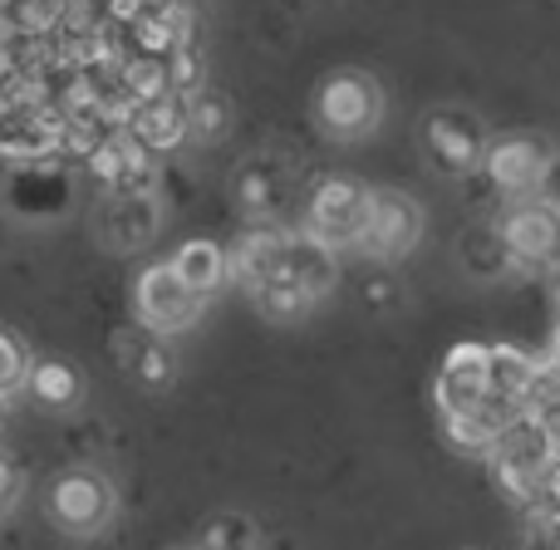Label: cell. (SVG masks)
I'll list each match as a JSON object with an SVG mask.
<instances>
[{"label":"cell","mask_w":560,"mask_h":550,"mask_svg":"<svg viewBox=\"0 0 560 550\" xmlns=\"http://www.w3.org/2000/svg\"><path fill=\"white\" fill-rule=\"evenodd\" d=\"M310 114H315V128L329 143H364L384 124L388 94L369 69H335V74L319 79Z\"/></svg>","instance_id":"1"},{"label":"cell","mask_w":560,"mask_h":550,"mask_svg":"<svg viewBox=\"0 0 560 550\" xmlns=\"http://www.w3.org/2000/svg\"><path fill=\"white\" fill-rule=\"evenodd\" d=\"M45 512L65 536H98L118 516V487L98 467H69L49 482Z\"/></svg>","instance_id":"2"},{"label":"cell","mask_w":560,"mask_h":550,"mask_svg":"<svg viewBox=\"0 0 560 550\" xmlns=\"http://www.w3.org/2000/svg\"><path fill=\"white\" fill-rule=\"evenodd\" d=\"M369 207H374V187L359 183V177H325V183L310 192L305 207V232L315 236L329 251H354L359 236L369 226Z\"/></svg>","instance_id":"3"},{"label":"cell","mask_w":560,"mask_h":550,"mask_svg":"<svg viewBox=\"0 0 560 550\" xmlns=\"http://www.w3.org/2000/svg\"><path fill=\"white\" fill-rule=\"evenodd\" d=\"M423 153L438 177H472L487 153V128L472 108L438 104L423 118Z\"/></svg>","instance_id":"4"},{"label":"cell","mask_w":560,"mask_h":550,"mask_svg":"<svg viewBox=\"0 0 560 550\" xmlns=\"http://www.w3.org/2000/svg\"><path fill=\"white\" fill-rule=\"evenodd\" d=\"M202 305H207V300H197L192 290L177 280V271L167 261L143 266V276H138V285H133L138 325H143L148 335H158V339L187 335V329L202 319Z\"/></svg>","instance_id":"5"},{"label":"cell","mask_w":560,"mask_h":550,"mask_svg":"<svg viewBox=\"0 0 560 550\" xmlns=\"http://www.w3.org/2000/svg\"><path fill=\"white\" fill-rule=\"evenodd\" d=\"M497 232H502L516 271H556L560 266V212L546 207L541 197H516V202H506Z\"/></svg>","instance_id":"6"},{"label":"cell","mask_w":560,"mask_h":550,"mask_svg":"<svg viewBox=\"0 0 560 550\" xmlns=\"http://www.w3.org/2000/svg\"><path fill=\"white\" fill-rule=\"evenodd\" d=\"M423 232H428V217L413 197L408 192H374L369 226H364V236H359V251L378 266H398L404 256L418 251Z\"/></svg>","instance_id":"7"},{"label":"cell","mask_w":560,"mask_h":550,"mask_svg":"<svg viewBox=\"0 0 560 550\" xmlns=\"http://www.w3.org/2000/svg\"><path fill=\"white\" fill-rule=\"evenodd\" d=\"M546 157H551V143H546L541 133H502V138H487V153H482L477 173L487 177L492 192L516 202V197H536Z\"/></svg>","instance_id":"8"},{"label":"cell","mask_w":560,"mask_h":550,"mask_svg":"<svg viewBox=\"0 0 560 550\" xmlns=\"http://www.w3.org/2000/svg\"><path fill=\"white\" fill-rule=\"evenodd\" d=\"M158 226H163V202H158L153 192H108L94 212L98 246L114 256L143 251V246L158 236Z\"/></svg>","instance_id":"9"},{"label":"cell","mask_w":560,"mask_h":550,"mask_svg":"<svg viewBox=\"0 0 560 550\" xmlns=\"http://www.w3.org/2000/svg\"><path fill=\"white\" fill-rule=\"evenodd\" d=\"M89 173L104 183V192H153L158 177V153H148L128 128H114V133L98 138V148L84 157Z\"/></svg>","instance_id":"10"},{"label":"cell","mask_w":560,"mask_h":550,"mask_svg":"<svg viewBox=\"0 0 560 550\" xmlns=\"http://www.w3.org/2000/svg\"><path fill=\"white\" fill-rule=\"evenodd\" d=\"M487 398V344H453L438 364V378H433V403H438V418L447 413H467Z\"/></svg>","instance_id":"11"},{"label":"cell","mask_w":560,"mask_h":550,"mask_svg":"<svg viewBox=\"0 0 560 550\" xmlns=\"http://www.w3.org/2000/svg\"><path fill=\"white\" fill-rule=\"evenodd\" d=\"M516 413H522L516 403L487 394L482 403L467 408V413H447L443 418V437H447V447H457L463 457H487L492 453V443H497V433H502Z\"/></svg>","instance_id":"12"},{"label":"cell","mask_w":560,"mask_h":550,"mask_svg":"<svg viewBox=\"0 0 560 550\" xmlns=\"http://www.w3.org/2000/svg\"><path fill=\"white\" fill-rule=\"evenodd\" d=\"M271 280H290V285L305 290V295L319 305V300H325V290L335 285V251H329V246H319L310 232H300V236L285 232L280 266H276Z\"/></svg>","instance_id":"13"},{"label":"cell","mask_w":560,"mask_h":550,"mask_svg":"<svg viewBox=\"0 0 560 550\" xmlns=\"http://www.w3.org/2000/svg\"><path fill=\"white\" fill-rule=\"evenodd\" d=\"M128 133L148 148V153H173L192 138V124H187V98L183 94H163L153 104H138Z\"/></svg>","instance_id":"14"},{"label":"cell","mask_w":560,"mask_h":550,"mask_svg":"<svg viewBox=\"0 0 560 550\" xmlns=\"http://www.w3.org/2000/svg\"><path fill=\"white\" fill-rule=\"evenodd\" d=\"M492 467H522V472H541L546 463H551V433H546V423L536 413H516L512 423L497 433L492 443Z\"/></svg>","instance_id":"15"},{"label":"cell","mask_w":560,"mask_h":550,"mask_svg":"<svg viewBox=\"0 0 560 550\" xmlns=\"http://www.w3.org/2000/svg\"><path fill=\"white\" fill-rule=\"evenodd\" d=\"M177 271V280H183L187 290H192L197 300H212L217 290L232 280V266H226V246L207 242V236H192V242L177 246V256L167 261Z\"/></svg>","instance_id":"16"},{"label":"cell","mask_w":560,"mask_h":550,"mask_svg":"<svg viewBox=\"0 0 560 550\" xmlns=\"http://www.w3.org/2000/svg\"><path fill=\"white\" fill-rule=\"evenodd\" d=\"M20 388H25L39 408H49V413H69V408H79V398H84V374H79L74 364H65V359H30Z\"/></svg>","instance_id":"17"},{"label":"cell","mask_w":560,"mask_h":550,"mask_svg":"<svg viewBox=\"0 0 560 550\" xmlns=\"http://www.w3.org/2000/svg\"><path fill=\"white\" fill-rule=\"evenodd\" d=\"M536 374H541V359H532L516 344H487V394L506 398V403L526 408Z\"/></svg>","instance_id":"18"},{"label":"cell","mask_w":560,"mask_h":550,"mask_svg":"<svg viewBox=\"0 0 560 550\" xmlns=\"http://www.w3.org/2000/svg\"><path fill=\"white\" fill-rule=\"evenodd\" d=\"M280 246H285V232H276V226H252V232L226 251L232 280H242L246 290L266 285V280L276 276V266H280Z\"/></svg>","instance_id":"19"},{"label":"cell","mask_w":560,"mask_h":550,"mask_svg":"<svg viewBox=\"0 0 560 550\" xmlns=\"http://www.w3.org/2000/svg\"><path fill=\"white\" fill-rule=\"evenodd\" d=\"M457 266H463L472 280H502L516 271L512 251H506L502 232H497V222H477L463 232V242H457Z\"/></svg>","instance_id":"20"},{"label":"cell","mask_w":560,"mask_h":550,"mask_svg":"<svg viewBox=\"0 0 560 550\" xmlns=\"http://www.w3.org/2000/svg\"><path fill=\"white\" fill-rule=\"evenodd\" d=\"M118 89H124L133 104H153V98L173 94V69L167 55H124L118 59Z\"/></svg>","instance_id":"21"},{"label":"cell","mask_w":560,"mask_h":550,"mask_svg":"<svg viewBox=\"0 0 560 550\" xmlns=\"http://www.w3.org/2000/svg\"><path fill=\"white\" fill-rule=\"evenodd\" d=\"M192 550H261V531L242 512H217L197 526Z\"/></svg>","instance_id":"22"},{"label":"cell","mask_w":560,"mask_h":550,"mask_svg":"<svg viewBox=\"0 0 560 550\" xmlns=\"http://www.w3.org/2000/svg\"><path fill=\"white\" fill-rule=\"evenodd\" d=\"M232 98L226 94H212V89H197L192 98H187V124H192V133L202 138V143H217V138L232 133Z\"/></svg>","instance_id":"23"},{"label":"cell","mask_w":560,"mask_h":550,"mask_svg":"<svg viewBox=\"0 0 560 550\" xmlns=\"http://www.w3.org/2000/svg\"><path fill=\"white\" fill-rule=\"evenodd\" d=\"M280 192H285V177H280L271 163L242 167V177H236V197H242L246 212H271L280 202Z\"/></svg>","instance_id":"24"},{"label":"cell","mask_w":560,"mask_h":550,"mask_svg":"<svg viewBox=\"0 0 560 550\" xmlns=\"http://www.w3.org/2000/svg\"><path fill=\"white\" fill-rule=\"evenodd\" d=\"M252 300H256V309H261L266 319H300V315L315 309V300H310L305 290H295L290 280H266V285L252 290Z\"/></svg>","instance_id":"25"},{"label":"cell","mask_w":560,"mask_h":550,"mask_svg":"<svg viewBox=\"0 0 560 550\" xmlns=\"http://www.w3.org/2000/svg\"><path fill=\"white\" fill-rule=\"evenodd\" d=\"M128 368H133L138 384L158 388V384H167V378H173V354L163 349V339H158V335H148L143 344L128 354Z\"/></svg>","instance_id":"26"},{"label":"cell","mask_w":560,"mask_h":550,"mask_svg":"<svg viewBox=\"0 0 560 550\" xmlns=\"http://www.w3.org/2000/svg\"><path fill=\"white\" fill-rule=\"evenodd\" d=\"M25 368H30V349L10 329H0V394H15L25 384Z\"/></svg>","instance_id":"27"},{"label":"cell","mask_w":560,"mask_h":550,"mask_svg":"<svg viewBox=\"0 0 560 550\" xmlns=\"http://www.w3.org/2000/svg\"><path fill=\"white\" fill-rule=\"evenodd\" d=\"M526 550H560V506L526 512Z\"/></svg>","instance_id":"28"},{"label":"cell","mask_w":560,"mask_h":550,"mask_svg":"<svg viewBox=\"0 0 560 550\" xmlns=\"http://www.w3.org/2000/svg\"><path fill=\"white\" fill-rule=\"evenodd\" d=\"M536 197L560 212V148H551V157H546V173H541V187H536Z\"/></svg>","instance_id":"29"},{"label":"cell","mask_w":560,"mask_h":550,"mask_svg":"<svg viewBox=\"0 0 560 550\" xmlns=\"http://www.w3.org/2000/svg\"><path fill=\"white\" fill-rule=\"evenodd\" d=\"M15 502H20V467L0 453V516H5Z\"/></svg>","instance_id":"30"},{"label":"cell","mask_w":560,"mask_h":550,"mask_svg":"<svg viewBox=\"0 0 560 550\" xmlns=\"http://www.w3.org/2000/svg\"><path fill=\"white\" fill-rule=\"evenodd\" d=\"M541 506H560V457L541 467Z\"/></svg>","instance_id":"31"},{"label":"cell","mask_w":560,"mask_h":550,"mask_svg":"<svg viewBox=\"0 0 560 550\" xmlns=\"http://www.w3.org/2000/svg\"><path fill=\"white\" fill-rule=\"evenodd\" d=\"M0 423H5V394H0Z\"/></svg>","instance_id":"32"},{"label":"cell","mask_w":560,"mask_h":550,"mask_svg":"<svg viewBox=\"0 0 560 550\" xmlns=\"http://www.w3.org/2000/svg\"><path fill=\"white\" fill-rule=\"evenodd\" d=\"M546 368H551V364H546ZM551 374H556V388H560V368H551Z\"/></svg>","instance_id":"33"},{"label":"cell","mask_w":560,"mask_h":550,"mask_svg":"<svg viewBox=\"0 0 560 550\" xmlns=\"http://www.w3.org/2000/svg\"><path fill=\"white\" fill-rule=\"evenodd\" d=\"M556 309H560V285H556Z\"/></svg>","instance_id":"34"},{"label":"cell","mask_w":560,"mask_h":550,"mask_svg":"<svg viewBox=\"0 0 560 550\" xmlns=\"http://www.w3.org/2000/svg\"><path fill=\"white\" fill-rule=\"evenodd\" d=\"M173 550H192V546H173Z\"/></svg>","instance_id":"35"},{"label":"cell","mask_w":560,"mask_h":550,"mask_svg":"<svg viewBox=\"0 0 560 550\" xmlns=\"http://www.w3.org/2000/svg\"><path fill=\"white\" fill-rule=\"evenodd\" d=\"M0 108H5V104H0Z\"/></svg>","instance_id":"36"}]
</instances>
